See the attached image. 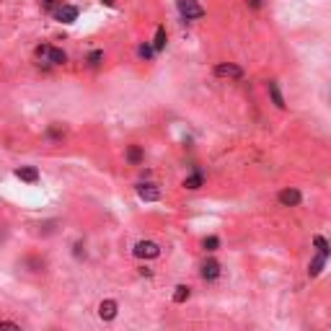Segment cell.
<instances>
[{
	"mask_svg": "<svg viewBox=\"0 0 331 331\" xmlns=\"http://www.w3.org/2000/svg\"><path fill=\"white\" fill-rule=\"evenodd\" d=\"M176 10L184 21H199V18H204V13H207V10L199 5V0H176Z\"/></svg>",
	"mask_w": 331,
	"mask_h": 331,
	"instance_id": "1",
	"label": "cell"
},
{
	"mask_svg": "<svg viewBox=\"0 0 331 331\" xmlns=\"http://www.w3.org/2000/svg\"><path fill=\"white\" fill-rule=\"evenodd\" d=\"M132 254L138 256V259L150 261V259H158V256H161V246H158L155 241H150V238H142V241H138V243L132 246Z\"/></svg>",
	"mask_w": 331,
	"mask_h": 331,
	"instance_id": "2",
	"label": "cell"
},
{
	"mask_svg": "<svg viewBox=\"0 0 331 331\" xmlns=\"http://www.w3.org/2000/svg\"><path fill=\"white\" fill-rule=\"evenodd\" d=\"M212 73H215V78H223V81H241L243 67L236 65V62H218Z\"/></svg>",
	"mask_w": 331,
	"mask_h": 331,
	"instance_id": "3",
	"label": "cell"
},
{
	"mask_svg": "<svg viewBox=\"0 0 331 331\" xmlns=\"http://www.w3.org/2000/svg\"><path fill=\"white\" fill-rule=\"evenodd\" d=\"M223 275V269H220V261L218 259H204L202 264H199V277L204 282H218Z\"/></svg>",
	"mask_w": 331,
	"mask_h": 331,
	"instance_id": "4",
	"label": "cell"
},
{
	"mask_svg": "<svg viewBox=\"0 0 331 331\" xmlns=\"http://www.w3.org/2000/svg\"><path fill=\"white\" fill-rule=\"evenodd\" d=\"M300 202H303V194H300V189H295V187H284L277 194V204H280V207H298Z\"/></svg>",
	"mask_w": 331,
	"mask_h": 331,
	"instance_id": "5",
	"label": "cell"
},
{
	"mask_svg": "<svg viewBox=\"0 0 331 331\" xmlns=\"http://www.w3.org/2000/svg\"><path fill=\"white\" fill-rule=\"evenodd\" d=\"M135 191H138V197L142 202H158L161 199V189H158L155 184H150V181H140V184L135 187Z\"/></svg>",
	"mask_w": 331,
	"mask_h": 331,
	"instance_id": "6",
	"label": "cell"
},
{
	"mask_svg": "<svg viewBox=\"0 0 331 331\" xmlns=\"http://www.w3.org/2000/svg\"><path fill=\"white\" fill-rule=\"evenodd\" d=\"M117 316H119V303L117 300L106 298V300L98 303V318H101V321H114Z\"/></svg>",
	"mask_w": 331,
	"mask_h": 331,
	"instance_id": "7",
	"label": "cell"
},
{
	"mask_svg": "<svg viewBox=\"0 0 331 331\" xmlns=\"http://www.w3.org/2000/svg\"><path fill=\"white\" fill-rule=\"evenodd\" d=\"M204 181H207V176H204V171H199V168H194L191 174L181 181V187L184 189H191V191H197V189H202L204 187Z\"/></svg>",
	"mask_w": 331,
	"mask_h": 331,
	"instance_id": "8",
	"label": "cell"
},
{
	"mask_svg": "<svg viewBox=\"0 0 331 331\" xmlns=\"http://www.w3.org/2000/svg\"><path fill=\"white\" fill-rule=\"evenodd\" d=\"M78 13H81V10H78L75 5H65V3H62L52 16H54L57 21H62V24H73V21H78Z\"/></svg>",
	"mask_w": 331,
	"mask_h": 331,
	"instance_id": "9",
	"label": "cell"
},
{
	"mask_svg": "<svg viewBox=\"0 0 331 331\" xmlns=\"http://www.w3.org/2000/svg\"><path fill=\"white\" fill-rule=\"evenodd\" d=\"M124 158H127L130 166H142L145 163V150L140 145H127V150H124Z\"/></svg>",
	"mask_w": 331,
	"mask_h": 331,
	"instance_id": "10",
	"label": "cell"
},
{
	"mask_svg": "<svg viewBox=\"0 0 331 331\" xmlns=\"http://www.w3.org/2000/svg\"><path fill=\"white\" fill-rule=\"evenodd\" d=\"M267 94L272 98V104H275L277 109H284L287 104H284V96H282V91H280V83L277 81H267Z\"/></svg>",
	"mask_w": 331,
	"mask_h": 331,
	"instance_id": "11",
	"label": "cell"
},
{
	"mask_svg": "<svg viewBox=\"0 0 331 331\" xmlns=\"http://www.w3.org/2000/svg\"><path fill=\"white\" fill-rule=\"evenodd\" d=\"M16 176L21 181H26V184H37V181H39V171L34 166H21V168H16Z\"/></svg>",
	"mask_w": 331,
	"mask_h": 331,
	"instance_id": "12",
	"label": "cell"
},
{
	"mask_svg": "<svg viewBox=\"0 0 331 331\" xmlns=\"http://www.w3.org/2000/svg\"><path fill=\"white\" fill-rule=\"evenodd\" d=\"M189 298H191V287H189V284H176V287H174V295H171V300H174L176 305H184Z\"/></svg>",
	"mask_w": 331,
	"mask_h": 331,
	"instance_id": "13",
	"label": "cell"
},
{
	"mask_svg": "<svg viewBox=\"0 0 331 331\" xmlns=\"http://www.w3.org/2000/svg\"><path fill=\"white\" fill-rule=\"evenodd\" d=\"M326 256H321V254H316L313 259H311V264H308V277H318L324 272V267H326Z\"/></svg>",
	"mask_w": 331,
	"mask_h": 331,
	"instance_id": "14",
	"label": "cell"
},
{
	"mask_svg": "<svg viewBox=\"0 0 331 331\" xmlns=\"http://www.w3.org/2000/svg\"><path fill=\"white\" fill-rule=\"evenodd\" d=\"M104 60H106L104 49H91V52H88V57H86V65H88V67H94V70H96V67H101V65H104Z\"/></svg>",
	"mask_w": 331,
	"mask_h": 331,
	"instance_id": "15",
	"label": "cell"
},
{
	"mask_svg": "<svg viewBox=\"0 0 331 331\" xmlns=\"http://www.w3.org/2000/svg\"><path fill=\"white\" fill-rule=\"evenodd\" d=\"M166 42H168L166 26H158V29H155V37H153V49H155V52H163V49H166Z\"/></svg>",
	"mask_w": 331,
	"mask_h": 331,
	"instance_id": "16",
	"label": "cell"
},
{
	"mask_svg": "<svg viewBox=\"0 0 331 331\" xmlns=\"http://www.w3.org/2000/svg\"><path fill=\"white\" fill-rule=\"evenodd\" d=\"M44 138H47L49 142H62L65 140V130L60 127V124H52V127H47V132H44Z\"/></svg>",
	"mask_w": 331,
	"mask_h": 331,
	"instance_id": "17",
	"label": "cell"
},
{
	"mask_svg": "<svg viewBox=\"0 0 331 331\" xmlns=\"http://www.w3.org/2000/svg\"><path fill=\"white\" fill-rule=\"evenodd\" d=\"M313 246H316V251H318V254H321V256L331 259V243L326 241L324 236H316V238H313Z\"/></svg>",
	"mask_w": 331,
	"mask_h": 331,
	"instance_id": "18",
	"label": "cell"
},
{
	"mask_svg": "<svg viewBox=\"0 0 331 331\" xmlns=\"http://www.w3.org/2000/svg\"><path fill=\"white\" fill-rule=\"evenodd\" d=\"M47 62H49V65H65V62H67V54H65L62 49L52 47V49H49V57H47Z\"/></svg>",
	"mask_w": 331,
	"mask_h": 331,
	"instance_id": "19",
	"label": "cell"
},
{
	"mask_svg": "<svg viewBox=\"0 0 331 331\" xmlns=\"http://www.w3.org/2000/svg\"><path fill=\"white\" fill-rule=\"evenodd\" d=\"M202 248L207 251V254H215V251L220 248V238H218V236H207V238H202Z\"/></svg>",
	"mask_w": 331,
	"mask_h": 331,
	"instance_id": "20",
	"label": "cell"
},
{
	"mask_svg": "<svg viewBox=\"0 0 331 331\" xmlns=\"http://www.w3.org/2000/svg\"><path fill=\"white\" fill-rule=\"evenodd\" d=\"M138 54L142 57V60H153V57H155V49H153V44H140V47H138Z\"/></svg>",
	"mask_w": 331,
	"mask_h": 331,
	"instance_id": "21",
	"label": "cell"
},
{
	"mask_svg": "<svg viewBox=\"0 0 331 331\" xmlns=\"http://www.w3.org/2000/svg\"><path fill=\"white\" fill-rule=\"evenodd\" d=\"M0 331H24V326H18L10 318H0Z\"/></svg>",
	"mask_w": 331,
	"mask_h": 331,
	"instance_id": "22",
	"label": "cell"
},
{
	"mask_svg": "<svg viewBox=\"0 0 331 331\" xmlns=\"http://www.w3.org/2000/svg\"><path fill=\"white\" fill-rule=\"evenodd\" d=\"M49 49H52L49 44H39V47L34 49V54H37V57H39L42 62H47V57H49ZM47 65H49V62H47Z\"/></svg>",
	"mask_w": 331,
	"mask_h": 331,
	"instance_id": "23",
	"label": "cell"
},
{
	"mask_svg": "<svg viewBox=\"0 0 331 331\" xmlns=\"http://www.w3.org/2000/svg\"><path fill=\"white\" fill-rule=\"evenodd\" d=\"M83 254H86V243H83V241H75V243H73V256L81 259Z\"/></svg>",
	"mask_w": 331,
	"mask_h": 331,
	"instance_id": "24",
	"label": "cell"
},
{
	"mask_svg": "<svg viewBox=\"0 0 331 331\" xmlns=\"http://www.w3.org/2000/svg\"><path fill=\"white\" fill-rule=\"evenodd\" d=\"M246 5L254 8V10H259V8H261V0H246Z\"/></svg>",
	"mask_w": 331,
	"mask_h": 331,
	"instance_id": "25",
	"label": "cell"
},
{
	"mask_svg": "<svg viewBox=\"0 0 331 331\" xmlns=\"http://www.w3.org/2000/svg\"><path fill=\"white\" fill-rule=\"evenodd\" d=\"M140 275L142 277H153V269L150 267H140Z\"/></svg>",
	"mask_w": 331,
	"mask_h": 331,
	"instance_id": "26",
	"label": "cell"
},
{
	"mask_svg": "<svg viewBox=\"0 0 331 331\" xmlns=\"http://www.w3.org/2000/svg\"><path fill=\"white\" fill-rule=\"evenodd\" d=\"M101 3H104V5H114V0H101Z\"/></svg>",
	"mask_w": 331,
	"mask_h": 331,
	"instance_id": "27",
	"label": "cell"
}]
</instances>
